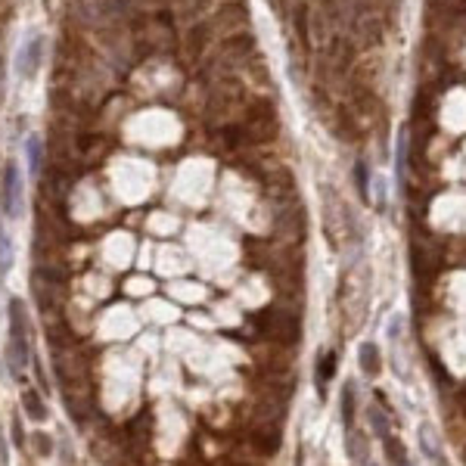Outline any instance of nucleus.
Segmentation results:
<instances>
[{"mask_svg":"<svg viewBox=\"0 0 466 466\" xmlns=\"http://www.w3.org/2000/svg\"><path fill=\"white\" fill-rule=\"evenodd\" d=\"M339 304L342 317H345V333H358L367 314V273L364 264H351L339 280Z\"/></svg>","mask_w":466,"mask_h":466,"instance_id":"f257e3e1","label":"nucleus"},{"mask_svg":"<svg viewBox=\"0 0 466 466\" xmlns=\"http://www.w3.org/2000/svg\"><path fill=\"white\" fill-rule=\"evenodd\" d=\"M323 233L333 246H345L358 233L345 202H342V196H336L333 186H323Z\"/></svg>","mask_w":466,"mask_h":466,"instance_id":"f03ea898","label":"nucleus"},{"mask_svg":"<svg viewBox=\"0 0 466 466\" xmlns=\"http://www.w3.org/2000/svg\"><path fill=\"white\" fill-rule=\"evenodd\" d=\"M37 451H41V454H50V451H53V445H50V438H43V435H37Z\"/></svg>","mask_w":466,"mask_h":466,"instance_id":"aec40b11","label":"nucleus"},{"mask_svg":"<svg viewBox=\"0 0 466 466\" xmlns=\"http://www.w3.org/2000/svg\"><path fill=\"white\" fill-rule=\"evenodd\" d=\"M358 364H360V370H364L367 376H376L379 367H382V358H379L376 342H364V345H360V351H358Z\"/></svg>","mask_w":466,"mask_h":466,"instance_id":"1a4fd4ad","label":"nucleus"},{"mask_svg":"<svg viewBox=\"0 0 466 466\" xmlns=\"http://www.w3.org/2000/svg\"><path fill=\"white\" fill-rule=\"evenodd\" d=\"M208 41H211V25L208 22H196L190 31H186V50H190L193 59L202 56V50L208 47Z\"/></svg>","mask_w":466,"mask_h":466,"instance_id":"0eeeda50","label":"nucleus"},{"mask_svg":"<svg viewBox=\"0 0 466 466\" xmlns=\"http://www.w3.org/2000/svg\"><path fill=\"white\" fill-rule=\"evenodd\" d=\"M354 180H358L360 199H370V174H367V165H358V171H354Z\"/></svg>","mask_w":466,"mask_h":466,"instance_id":"dca6fc26","label":"nucleus"},{"mask_svg":"<svg viewBox=\"0 0 466 466\" xmlns=\"http://www.w3.org/2000/svg\"><path fill=\"white\" fill-rule=\"evenodd\" d=\"M22 407L31 420H47V407H43L41 395L37 391H22Z\"/></svg>","mask_w":466,"mask_h":466,"instance_id":"ddd939ff","label":"nucleus"},{"mask_svg":"<svg viewBox=\"0 0 466 466\" xmlns=\"http://www.w3.org/2000/svg\"><path fill=\"white\" fill-rule=\"evenodd\" d=\"M354 410H358V391H354V382L348 379V382L342 385V398H339V414H342L345 429L354 426Z\"/></svg>","mask_w":466,"mask_h":466,"instance_id":"6e6552de","label":"nucleus"},{"mask_svg":"<svg viewBox=\"0 0 466 466\" xmlns=\"http://www.w3.org/2000/svg\"><path fill=\"white\" fill-rule=\"evenodd\" d=\"M25 153H28L31 174H41V155H43V143H41V137H28V143H25Z\"/></svg>","mask_w":466,"mask_h":466,"instance_id":"2eb2a0df","label":"nucleus"},{"mask_svg":"<svg viewBox=\"0 0 466 466\" xmlns=\"http://www.w3.org/2000/svg\"><path fill=\"white\" fill-rule=\"evenodd\" d=\"M367 423H370L373 435H379V438H389L391 435V414L389 410H379L376 404H370V407H367Z\"/></svg>","mask_w":466,"mask_h":466,"instance_id":"9d476101","label":"nucleus"},{"mask_svg":"<svg viewBox=\"0 0 466 466\" xmlns=\"http://www.w3.org/2000/svg\"><path fill=\"white\" fill-rule=\"evenodd\" d=\"M41 59H43V37L41 35H31L28 43H25L22 50H19V72L25 75V78H35V72L41 68Z\"/></svg>","mask_w":466,"mask_h":466,"instance_id":"20e7f679","label":"nucleus"},{"mask_svg":"<svg viewBox=\"0 0 466 466\" xmlns=\"http://www.w3.org/2000/svg\"><path fill=\"white\" fill-rule=\"evenodd\" d=\"M364 466H376V463H364Z\"/></svg>","mask_w":466,"mask_h":466,"instance_id":"412c9836","label":"nucleus"},{"mask_svg":"<svg viewBox=\"0 0 466 466\" xmlns=\"http://www.w3.org/2000/svg\"><path fill=\"white\" fill-rule=\"evenodd\" d=\"M382 445H385V457H389V466H410L407 451H404V445L395 438V435L382 438Z\"/></svg>","mask_w":466,"mask_h":466,"instance_id":"f8f14e48","label":"nucleus"},{"mask_svg":"<svg viewBox=\"0 0 466 466\" xmlns=\"http://www.w3.org/2000/svg\"><path fill=\"white\" fill-rule=\"evenodd\" d=\"M345 447H348V457H351L354 460V463H360V466H364V463H370V445H367V435L364 432H360V429H345Z\"/></svg>","mask_w":466,"mask_h":466,"instance_id":"423d86ee","label":"nucleus"},{"mask_svg":"<svg viewBox=\"0 0 466 466\" xmlns=\"http://www.w3.org/2000/svg\"><path fill=\"white\" fill-rule=\"evenodd\" d=\"M336 364H339V354L329 348V351H323V358L317 360V385L320 389H327V382L336 376Z\"/></svg>","mask_w":466,"mask_h":466,"instance_id":"9b49d317","label":"nucleus"},{"mask_svg":"<svg viewBox=\"0 0 466 466\" xmlns=\"http://www.w3.org/2000/svg\"><path fill=\"white\" fill-rule=\"evenodd\" d=\"M12 441H16L19 447L25 445V429H22V423H19V420H12Z\"/></svg>","mask_w":466,"mask_h":466,"instance_id":"a211bd4d","label":"nucleus"},{"mask_svg":"<svg viewBox=\"0 0 466 466\" xmlns=\"http://www.w3.org/2000/svg\"><path fill=\"white\" fill-rule=\"evenodd\" d=\"M420 447L435 466H447L445 454H441V438H438V432H435V426H429V423L420 426Z\"/></svg>","mask_w":466,"mask_h":466,"instance_id":"39448f33","label":"nucleus"},{"mask_svg":"<svg viewBox=\"0 0 466 466\" xmlns=\"http://www.w3.org/2000/svg\"><path fill=\"white\" fill-rule=\"evenodd\" d=\"M252 43H255L252 35H233V37H227V41H224V53L246 56V53H252Z\"/></svg>","mask_w":466,"mask_h":466,"instance_id":"4468645a","label":"nucleus"},{"mask_svg":"<svg viewBox=\"0 0 466 466\" xmlns=\"http://www.w3.org/2000/svg\"><path fill=\"white\" fill-rule=\"evenodd\" d=\"M3 215L6 217L22 215V177H19L16 162H10L3 168Z\"/></svg>","mask_w":466,"mask_h":466,"instance_id":"7ed1b4c3","label":"nucleus"},{"mask_svg":"<svg viewBox=\"0 0 466 466\" xmlns=\"http://www.w3.org/2000/svg\"><path fill=\"white\" fill-rule=\"evenodd\" d=\"M93 143H97V137H90V134H81L78 137V149H81V153H90Z\"/></svg>","mask_w":466,"mask_h":466,"instance_id":"6ab92c4d","label":"nucleus"},{"mask_svg":"<svg viewBox=\"0 0 466 466\" xmlns=\"http://www.w3.org/2000/svg\"><path fill=\"white\" fill-rule=\"evenodd\" d=\"M10 240H6L3 227H0V271H10Z\"/></svg>","mask_w":466,"mask_h":466,"instance_id":"f3484780","label":"nucleus"}]
</instances>
